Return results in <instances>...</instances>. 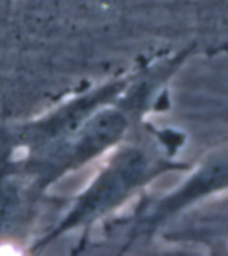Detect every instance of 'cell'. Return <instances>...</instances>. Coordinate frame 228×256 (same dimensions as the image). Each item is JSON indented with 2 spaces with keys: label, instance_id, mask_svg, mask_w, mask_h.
<instances>
[{
  "label": "cell",
  "instance_id": "cell-1",
  "mask_svg": "<svg viewBox=\"0 0 228 256\" xmlns=\"http://www.w3.org/2000/svg\"><path fill=\"white\" fill-rule=\"evenodd\" d=\"M202 181L208 189L228 184V157H223L208 165L206 172L203 173Z\"/></svg>",
  "mask_w": 228,
  "mask_h": 256
}]
</instances>
